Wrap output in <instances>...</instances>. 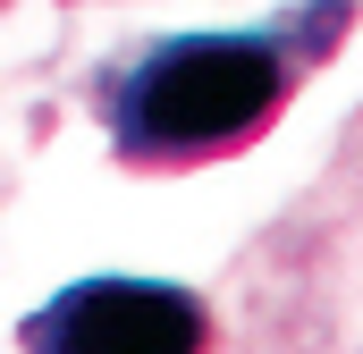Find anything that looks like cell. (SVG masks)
Returning <instances> with one entry per match:
<instances>
[{
	"label": "cell",
	"instance_id": "obj_1",
	"mask_svg": "<svg viewBox=\"0 0 363 354\" xmlns=\"http://www.w3.org/2000/svg\"><path fill=\"white\" fill-rule=\"evenodd\" d=\"M304 76L287 34H169L110 76V152L135 169H194L245 152Z\"/></svg>",
	"mask_w": 363,
	"mask_h": 354
},
{
	"label": "cell",
	"instance_id": "obj_2",
	"mask_svg": "<svg viewBox=\"0 0 363 354\" xmlns=\"http://www.w3.org/2000/svg\"><path fill=\"white\" fill-rule=\"evenodd\" d=\"M26 354H203V295L169 278H77L17 329Z\"/></svg>",
	"mask_w": 363,
	"mask_h": 354
}]
</instances>
